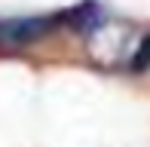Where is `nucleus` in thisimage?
I'll return each mask as SVG.
<instances>
[{"mask_svg": "<svg viewBox=\"0 0 150 147\" xmlns=\"http://www.w3.org/2000/svg\"><path fill=\"white\" fill-rule=\"evenodd\" d=\"M101 18H104V12H101V6L95 3V0H86V3L74 6V9L61 12L58 22H64V28L71 31H80V34H92V31L101 28Z\"/></svg>", "mask_w": 150, "mask_h": 147, "instance_id": "nucleus-1", "label": "nucleus"}, {"mask_svg": "<svg viewBox=\"0 0 150 147\" xmlns=\"http://www.w3.org/2000/svg\"><path fill=\"white\" fill-rule=\"evenodd\" d=\"M132 68L135 71H144V68H150V37L144 40V43L135 49V58H132Z\"/></svg>", "mask_w": 150, "mask_h": 147, "instance_id": "nucleus-2", "label": "nucleus"}]
</instances>
